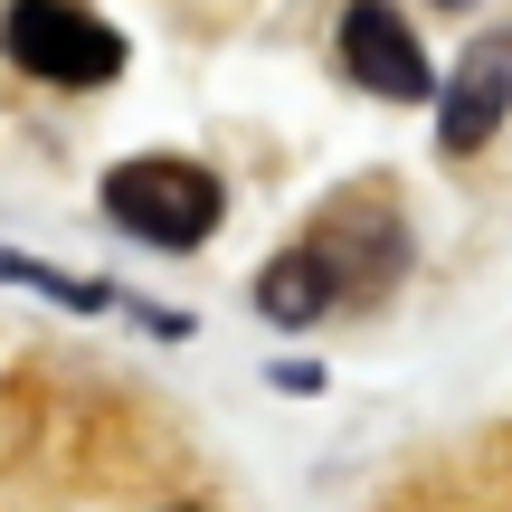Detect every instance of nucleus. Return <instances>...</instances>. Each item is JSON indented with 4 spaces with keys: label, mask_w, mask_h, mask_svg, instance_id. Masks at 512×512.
<instances>
[{
    "label": "nucleus",
    "mask_w": 512,
    "mask_h": 512,
    "mask_svg": "<svg viewBox=\"0 0 512 512\" xmlns=\"http://www.w3.org/2000/svg\"><path fill=\"white\" fill-rule=\"evenodd\" d=\"M219 209H228L219 171L181 162V152H143V162L105 171V219L133 228L143 247H200L219 228Z\"/></svg>",
    "instance_id": "obj_1"
},
{
    "label": "nucleus",
    "mask_w": 512,
    "mask_h": 512,
    "mask_svg": "<svg viewBox=\"0 0 512 512\" xmlns=\"http://www.w3.org/2000/svg\"><path fill=\"white\" fill-rule=\"evenodd\" d=\"M304 256L323 266L332 304H380V294L408 275V219L380 200V190H351V200H332L323 219H313Z\"/></svg>",
    "instance_id": "obj_2"
},
{
    "label": "nucleus",
    "mask_w": 512,
    "mask_h": 512,
    "mask_svg": "<svg viewBox=\"0 0 512 512\" xmlns=\"http://www.w3.org/2000/svg\"><path fill=\"white\" fill-rule=\"evenodd\" d=\"M0 48L29 76H48V86H105V76H124V38H114L86 0H10Z\"/></svg>",
    "instance_id": "obj_3"
},
{
    "label": "nucleus",
    "mask_w": 512,
    "mask_h": 512,
    "mask_svg": "<svg viewBox=\"0 0 512 512\" xmlns=\"http://www.w3.org/2000/svg\"><path fill=\"white\" fill-rule=\"evenodd\" d=\"M342 57H351V76H361L370 95H389V105H408V95H437V86H427V48H418V29H408L389 0H351V10H342Z\"/></svg>",
    "instance_id": "obj_4"
},
{
    "label": "nucleus",
    "mask_w": 512,
    "mask_h": 512,
    "mask_svg": "<svg viewBox=\"0 0 512 512\" xmlns=\"http://www.w3.org/2000/svg\"><path fill=\"white\" fill-rule=\"evenodd\" d=\"M503 114H512V29H503V38H484V48L456 67L437 133H446V152H484V143L503 133Z\"/></svg>",
    "instance_id": "obj_5"
},
{
    "label": "nucleus",
    "mask_w": 512,
    "mask_h": 512,
    "mask_svg": "<svg viewBox=\"0 0 512 512\" xmlns=\"http://www.w3.org/2000/svg\"><path fill=\"white\" fill-rule=\"evenodd\" d=\"M256 313H275V323H323V313H332L323 266H313L304 247H294V256H275V266L256 275Z\"/></svg>",
    "instance_id": "obj_6"
},
{
    "label": "nucleus",
    "mask_w": 512,
    "mask_h": 512,
    "mask_svg": "<svg viewBox=\"0 0 512 512\" xmlns=\"http://www.w3.org/2000/svg\"><path fill=\"white\" fill-rule=\"evenodd\" d=\"M437 10H465V0H437Z\"/></svg>",
    "instance_id": "obj_7"
}]
</instances>
